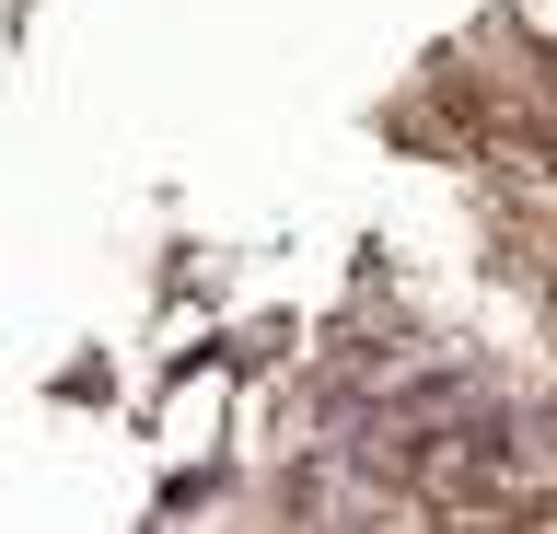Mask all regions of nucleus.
Masks as SVG:
<instances>
[{"mask_svg": "<svg viewBox=\"0 0 557 534\" xmlns=\"http://www.w3.org/2000/svg\"><path fill=\"white\" fill-rule=\"evenodd\" d=\"M233 419H244V372L233 360H198V372L163 395V430H151V442H163V464L198 476V464H233Z\"/></svg>", "mask_w": 557, "mask_h": 534, "instance_id": "f257e3e1", "label": "nucleus"}, {"mask_svg": "<svg viewBox=\"0 0 557 534\" xmlns=\"http://www.w3.org/2000/svg\"><path fill=\"white\" fill-rule=\"evenodd\" d=\"M511 24H522L534 47H557V0H511Z\"/></svg>", "mask_w": 557, "mask_h": 534, "instance_id": "f03ea898", "label": "nucleus"}]
</instances>
